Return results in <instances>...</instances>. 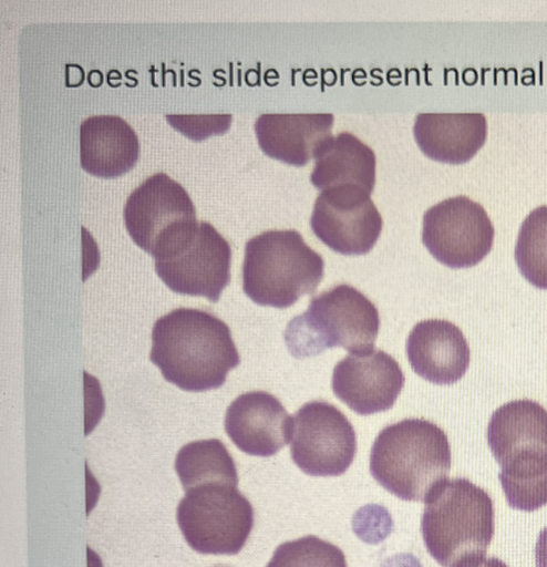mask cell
Masks as SVG:
<instances>
[{
	"mask_svg": "<svg viewBox=\"0 0 547 567\" xmlns=\"http://www.w3.org/2000/svg\"><path fill=\"white\" fill-rule=\"evenodd\" d=\"M176 519L186 543L197 553L236 555L254 527V508L237 485L214 482L186 491Z\"/></svg>",
	"mask_w": 547,
	"mask_h": 567,
	"instance_id": "obj_7",
	"label": "cell"
},
{
	"mask_svg": "<svg viewBox=\"0 0 547 567\" xmlns=\"http://www.w3.org/2000/svg\"><path fill=\"white\" fill-rule=\"evenodd\" d=\"M123 218L133 241L155 260L177 250L198 221L188 192L163 172L146 177L131 192Z\"/></svg>",
	"mask_w": 547,
	"mask_h": 567,
	"instance_id": "obj_6",
	"label": "cell"
},
{
	"mask_svg": "<svg viewBox=\"0 0 547 567\" xmlns=\"http://www.w3.org/2000/svg\"><path fill=\"white\" fill-rule=\"evenodd\" d=\"M357 436L348 417L326 401H310L293 415L290 455L311 476H339L354 460Z\"/></svg>",
	"mask_w": 547,
	"mask_h": 567,
	"instance_id": "obj_9",
	"label": "cell"
},
{
	"mask_svg": "<svg viewBox=\"0 0 547 567\" xmlns=\"http://www.w3.org/2000/svg\"><path fill=\"white\" fill-rule=\"evenodd\" d=\"M224 425L226 434L241 452L268 457L291 441L293 416L272 394L250 391L229 404Z\"/></svg>",
	"mask_w": 547,
	"mask_h": 567,
	"instance_id": "obj_14",
	"label": "cell"
},
{
	"mask_svg": "<svg viewBox=\"0 0 547 567\" xmlns=\"http://www.w3.org/2000/svg\"><path fill=\"white\" fill-rule=\"evenodd\" d=\"M487 443L503 475L547 471V410L529 399L498 406L488 422Z\"/></svg>",
	"mask_w": 547,
	"mask_h": 567,
	"instance_id": "obj_12",
	"label": "cell"
},
{
	"mask_svg": "<svg viewBox=\"0 0 547 567\" xmlns=\"http://www.w3.org/2000/svg\"><path fill=\"white\" fill-rule=\"evenodd\" d=\"M514 255L523 277L534 287L547 289V205L534 208L525 217Z\"/></svg>",
	"mask_w": 547,
	"mask_h": 567,
	"instance_id": "obj_21",
	"label": "cell"
},
{
	"mask_svg": "<svg viewBox=\"0 0 547 567\" xmlns=\"http://www.w3.org/2000/svg\"><path fill=\"white\" fill-rule=\"evenodd\" d=\"M172 126L193 140L221 134L230 126L233 115L224 114H165Z\"/></svg>",
	"mask_w": 547,
	"mask_h": 567,
	"instance_id": "obj_24",
	"label": "cell"
},
{
	"mask_svg": "<svg viewBox=\"0 0 547 567\" xmlns=\"http://www.w3.org/2000/svg\"><path fill=\"white\" fill-rule=\"evenodd\" d=\"M413 133L421 151L429 157L458 164L472 158L483 146L487 121L483 113H419Z\"/></svg>",
	"mask_w": 547,
	"mask_h": 567,
	"instance_id": "obj_18",
	"label": "cell"
},
{
	"mask_svg": "<svg viewBox=\"0 0 547 567\" xmlns=\"http://www.w3.org/2000/svg\"><path fill=\"white\" fill-rule=\"evenodd\" d=\"M379 329L375 305L357 288L341 284L311 298L308 309L288 322L283 338L295 358L334 347L362 354L373 351Z\"/></svg>",
	"mask_w": 547,
	"mask_h": 567,
	"instance_id": "obj_5",
	"label": "cell"
},
{
	"mask_svg": "<svg viewBox=\"0 0 547 567\" xmlns=\"http://www.w3.org/2000/svg\"><path fill=\"white\" fill-rule=\"evenodd\" d=\"M175 471L185 492L214 482L238 484L235 461L218 439L194 441L180 447Z\"/></svg>",
	"mask_w": 547,
	"mask_h": 567,
	"instance_id": "obj_20",
	"label": "cell"
},
{
	"mask_svg": "<svg viewBox=\"0 0 547 567\" xmlns=\"http://www.w3.org/2000/svg\"><path fill=\"white\" fill-rule=\"evenodd\" d=\"M404 382L398 361L382 350L347 355L332 373L334 395L360 415L391 409Z\"/></svg>",
	"mask_w": 547,
	"mask_h": 567,
	"instance_id": "obj_13",
	"label": "cell"
},
{
	"mask_svg": "<svg viewBox=\"0 0 547 567\" xmlns=\"http://www.w3.org/2000/svg\"><path fill=\"white\" fill-rule=\"evenodd\" d=\"M382 225L371 193L358 185L321 189L310 217L314 235L342 255L369 252L380 237Z\"/></svg>",
	"mask_w": 547,
	"mask_h": 567,
	"instance_id": "obj_11",
	"label": "cell"
},
{
	"mask_svg": "<svg viewBox=\"0 0 547 567\" xmlns=\"http://www.w3.org/2000/svg\"><path fill=\"white\" fill-rule=\"evenodd\" d=\"M494 235L485 208L464 195L445 198L423 215L422 241L437 261L450 268L477 265L491 251Z\"/></svg>",
	"mask_w": 547,
	"mask_h": 567,
	"instance_id": "obj_8",
	"label": "cell"
},
{
	"mask_svg": "<svg viewBox=\"0 0 547 567\" xmlns=\"http://www.w3.org/2000/svg\"><path fill=\"white\" fill-rule=\"evenodd\" d=\"M242 290L255 303L279 309L316 291L324 275L321 255L295 229H270L245 245Z\"/></svg>",
	"mask_w": 547,
	"mask_h": 567,
	"instance_id": "obj_4",
	"label": "cell"
},
{
	"mask_svg": "<svg viewBox=\"0 0 547 567\" xmlns=\"http://www.w3.org/2000/svg\"><path fill=\"white\" fill-rule=\"evenodd\" d=\"M231 248L208 221L198 220L189 238L155 260V271L174 292L217 302L230 281Z\"/></svg>",
	"mask_w": 547,
	"mask_h": 567,
	"instance_id": "obj_10",
	"label": "cell"
},
{
	"mask_svg": "<svg viewBox=\"0 0 547 567\" xmlns=\"http://www.w3.org/2000/svg\"><path fill=\"white\" fill-rule=\"evenodd\" d=\"M149 360L167 382L188 392L220 388L240 363L229 327L195 308L174 309L154 322Z\"/></svg>",
	"mask_w": 547,
	"mask_h": 567,
	"instance_id": "obj_1",
	"label": "cell"
},
{
	"mask_svg": "<svg viewBox=\"0 0 547 567\" xmlns=\"http://www.w3.org/2000/svg\"><path fill=\"white\" fill-rule=\"evenodd\" d=\"M406 355L413 371L434 384H453L466 372L471 351L462 330L443 319L416 323L406 340Z\"/></svg>",
	"mask_w": 547,
	"mask_h": 567,
	"instance_id": "obj_15",
	"label": "cell"
},
{
	"mask_svg": "<svg viewBox=\"0 0 547 567\" xmlns=\"http://www.w3.org/2000/svg\"><path fill=\"white\" fill-rule=\"evenodd\" d=\"M140 154L135 130L123 117L97 114L80 125V163L101 177L118 176L134 166Z\"/></svg>",
	"mask_w": 547,
	"mask_h": 567,
	"instance_id": "obj_17",
	"label": "cell"
},
{
	"mask_svg": "<svg viewBox=\"0 0 547 567\" xmlns=\"http://www.w3.org/2000/svg\"><path fill=\"white\" fill-rule=\"evenodd\" d=\"M451 461L450 442L440 426L405 419L380 431L371 447L370 472L399 498L425 503L447 480Z\"/></svg>",
	"mask_w": 547,
	"mask_h": 567,
	"instance_id": "obj_2",
	"label": "cell"
},
{
	"mask_svg": "<svg viewBox=\"0 0 547 567\" xmlns=\"http://www.w3.org/2000/svg\"><path fill=\"white\" fill-rule=\"evenodd\" d=\"M332 113H264L254 124L260 148L269 156L292 165L314 157L333 126Z\"/></svg>",
	"mask_w": 547,
	"mask_h": 567,
	"instance_id": "obj_16",
	"label": "cell"
},
{
	"mask_svg": "<svg viewBox=\"0 0 547 567\" xmlns=\"http://www.w3.org/2000/svg\"><path fill=\"white\" fill-rule=\"evenodd\" d=\"M266 567H347L343 551L314 535L280 544Z\"/></svg>",
	"mask_w": 547,
	"mask_h": 567,
	"instance_id": "obj_22",
	"label": "cell"
},
{
	"mask_svg": "<svg viewBox=\"0 0 547 567\" xmlns=\"http://www.w3.org/2000/svg\"><path fill=\"white\" fill-rule=\"evenodd\" d=\"M508 505L518 511L534 512L547 505V471L528 476L498 474Z\"/></svg>",
	"mask_w": 547,
	"mask_h": 567,
	"instance_id": "obj_23",
	"label": "cell"
},
{
	"mask_svg": "<svg viewBox=\"0 0 547 567\" xmlns=\"http://www.w3.org/2000/svg\"><path fill=\"white\" fill-rule=\"evenodd\" d=\"M536 567H547V526L539 532L535 546Z\"/></svg>",
	"mask_w": 547,
	"mask_h": 567,
	"instance_id": "obj_25",
	"label": "cell"
},
{
	"mask_svg": "<svg viewBox=\"0 0 547 567\" xmlns=\"http://www.w3.org/2000/svg\"><path fill=\"white\" fill-rule=\"evenodd\" d=\"M475 567H508V566L497 557H488Z\"/></svg>",
	"mask_w": 547,
	"mask_h": 567,
	"instance_id": "obj_26",
	"label": "cell"
},
{
	"mask_svg": "<svg viewBox=\"0 0 547 567\" xmlns=\"http://www.w3.org/2000/svg\"><path fill=\"white\" fill-rule=\"evenodd\" d=\"M421 533L442 567H475L494 535L493 501L467 478L446 480L425 502Z\"/></svg>",
	"mask_w": 547,
	"mask_h": 567,
	"instance_id": "obj_3",
	"label": "cell"
},
{
	"mask_svg": "<svg viewBox=\"0 0 547 567\" xmlns=\"http://www.w3.org/2000/svg\"><path fill=\"white\" fill-rule=\"evenodd\" d=\"M311 183L320 189L358 185L370 193L375 183L373 150L350 132L327 136L314 154Z\"/></svg>",
	"mask_w": 547,
	"mask_h": 567,
	"instance_id": "obj_19",
	"label": "cell"
}]
</instances>
